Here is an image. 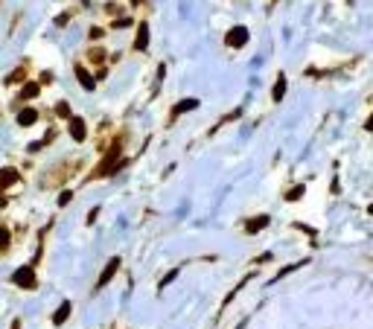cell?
Returning a JSON list of instances; mask_svg holds the SVG:
<instances>
[{
  "instance_id": "1",
  "label": "cell",
  "mask_w": 373,
  "mask_h": 329,
  "mask_svg": "<svg viewBox=\"0 0 373 329\" xmlns=\"http://www.w3.org/2000/svg\"><path fill=\"white\" fill-rule=\"evenodd\" d=\"M120 166V146H114L105 158H102V164L96 166V172H93V178H102V175H111L114 169Z\"/></svg>"
},
{
  "instance_id": "2",
  "label": "cell",
  "mask_w": 373,
  "mask_h": 329,
  "mask_svg": "<svg viewBox=\"0 0 373 329\" xmlns=\"http://www.w3.org/2000/svg\"><path fill=\"white\" fill-rule=\"evenodd\" d=\"M12 280H15V286H21V289H35V268H32V265L18 268V271L12 274Z\"/></svg>"
},
{
  "instance_id": "3",
  "label": "cell",
  "mask_w": 373,
  "mask_h": 329,
  "mask_svg": "<svg viewBox=\"0 0 373 329\" xmlns=\"http://www.w3.org/2000/svg\"><path fill=\"white\" fill-rule=\"evenodd\" d=\"M120 271V257H114V260H108V265H105V271L99 274V280H96V289H102V286H108L111 283V277Z\"/></svg>"
},
{
  "instance_id": "4",
  "label": "cell",
  "mask_w": 373,
  "mask_h": 329,
  "mask_svg": "<svg viewBox=\"0 0 373 329\" xmlns=\"http://www.w3.org/2000/svg\"><path fill=\"white\" fill-rule=\"evenodd\" d=\"M224 41H227V47H245L248 44V30L245 27H233Z\"/></svg>"
},
{
  "instance_id": "5",
  "label": "cell",
  "mask_w": 373,
  "mask_h": 329,
  "mask_svg": "<svg viewBox=\"0 0 373 329\" xmlns=\"http://www.w3.org/2000/svg\"><path fill=\"white\" fill-rule=\"evenodd\" d=\"M85 134H88V129H85V120H79V117H70V137H73L76 143H82V140H85Z\"/></svg>"
},
{
  "instance_id": "6",
  "label": "cell",
  "mask_w": 373,
  "mask_h": 329,
  "mask_svg": "<svg viewBox=\"0 0 373 329\" xmlns=\"http://www.w3.org/2000/svg\"><path fill=\"white\" fill-rule=\"evenodd\" d=\"M32 123H38V111H35V108H21V111H18V126L27 129Z\"/></svg>"
},
{
  "instance_id": "7",
  "label": "cell",
  "mask_w": 373,
  "mask_h": 329,
  "mask_svg": "<svg viewBox=\"0 0 373 329\" xmlns=\"http://www.w3.org/2000/svg\"><path fill=\"white\" fill-rule=\"evenodd\" d=\"M149 47V27L140 24L137 27V38H134V50H146Z\"/></svg>"
},
{
  "instance_id": "8",
  "label": "cell",
  "mask_w": 373,
  "mask_h": 329,
  "mask_svg": "<svg viewBox=\"0 0 373 329\" xmlns=\"http://www.w3.org/2000/svg\"><path fill=\"white\" fill-rule=\"evenodd\" d=\"M18 172L15 169H0V190H6V187H12V184H18Z\"/></svg>"
},
{
  "instance_id": "9",
  "label": "cell",
  "mask_w": 373,
  "mask_h": 329,
  "mask_svg": "<svg viewBox=\"0 0 373 329\" xmlns=\"http://www.w3.org/2000/svg\"><path fill=\"white\" fill-rule=\"evenodd\" d=\"M76 76H79V85H82L85 91H93V85H96V82H93V76H91V73H88L82 65L76 67Z\"/></svg>"
},
{
  "instance_id": "10",
  "label": "cell",
  "mask_w": 373,
  "mask_h": 329,
  "mask_svg": "<svg viewBox=\"0 0 373 329\" xmlns=\"http://www.w3.org/2000/svg\"><path fill=\"white\" fill-rule=\"evenodd\" d=\"M268 222H271L268 216H260V219H251L248 225H245V230H248V233H257V230H262V228H268Z\"/></svg>"
},
{
  "instance_id": "11",
  "label": "cell",
  "mask_w": 373,
  "mask_h": 329,
  "mask_svg": "<svg viewBox=\"0 0 373 329\" xmlns=\"http://www.w3.org/2000/svg\"><path fill=\"white\" fill-rule=\"evenodd\" d=\"M67 318H70V303H62V306H59V312L53 315V324H56V327H62Z\"/></svg>"
},
{
  "instance_id": "12",
  "label": "cell",
  "mask_w": 373,
  "mask_h": 329,
  "mask_svg": "<svg viewBox=\"0 0 373 329\" xmlns=\"http://www.w3.org/2000/svg\"><path fill=\"white\" fill-rule=\"evenodd\" d=\"M38 91H41V88H38V85H35V82H27V85H24V91H21V102H27V99H32V97H38Z\"/></svg>"
},
{
  "instance_id": "13",
  "label": "cell",
  "mask_w": 373,
  "mask_h": 329,
  "mask_svg": "<svg viewBox=\"0 0 373 329\" xmlns=\"http://www.w3.org/2000/svg\"><path fill=\"white\" fill-rule=\"evenodd\" d=\"M271 97H274V102H280V99L286 97V76H280L277 82H274V91H271Z\"/></svg>"
},
{
  "instance_id": "14",
  "label": "cell",
  "mask_w": 373,
  "mask_h": 329,
  "mask_svg": "<svg viewBox=\"0 0 373 329\" xmlns=\"http://www.w3.org/2000/svg\"><path fill=\"white\" fill-rule=\"evenodd\" d=\"M24 79H27V70L18 67V70H12V73L6 76V85H18V82H24Z\"/></svg>"
},
{
  "instance_id": "15",
  "label": "cell",
  "mask_w": 373,
  "mask_h": 329,
  "mask_svg": "<svg viewBox=\"0 0 373 329\" xmlns=\"http://www.w3.org/2000/svg\"><path fill=\"white\" fill-rule=\"evenodd\" d=\"M192 108H198V99H186V102H181V105H175L172 117H178V114H184V111H192Z\"/></svg>"
},
{
  "instance_id": "16",
  "label": "cell",
  "mask_w": 373,
  "mask_h": 329,
  "mask_svg": "<svg viewBox=\"0 0 373 329\" xmlns=\"http://www.w3.org/2000/svg\"><path fill=\"white\" fill-rule=\"evenodd\" d=\"M6 248H9V230H6V228H0V254H3Z\"/></svg>"
},
{
  "instance_id": "17",
  "label": "cell",
  "mask_w": 373,
  "mask_h": 329,
  "mask_svg": "<svg viewBox=\"0 0 373 329\" xmlns=\"http://www.w3.org/2000/svg\"><path fill=\"white\" fill-rule=\"evenodd\" d=\"M102 53H105V50H99V47H93V50H91V62H96V65H99V62L105 59Z\"/></svg>"
},
{
  "instance_id": "18",
  "label": "cell",
  "mask_w": 373,
  "mask_h": 329,
  "mask_svg": "<svg viewBox=\"0 0 373 329\" xmlns=\"http://www.w3.org/2000/svg\"><path fill=\"white\" fill-rule=\"evenodd\" d=\"M56 114H59V117H70V108H67V102H59V105H56Z\"/></svg>"
},
{
  "instance_id": "19",
  "label": "cell",
  "mask_w": 373,
  "mask_h": 329,
  "mask_svg": "<svg viewBox=\"0 0 373 329\" xmlns=\"http://www.w3.org/2000/svg\"><path fill=\"white\" fill-rule=\"evenodd\" d=\"M303 193H306L303 187H295V190H292V193H289V196H286V198H289V201H298V198L303 196Z\"/></svg>"
},
{
  "instance_id": "20",
  "label": "cell",
  "mask_w": 373,
  "mask_h": 329,
  "mask_svg": "<svg viewBox=\"0 0 373 329\" xmlns=\"http://www.w3.org/2000/svg\"><path fill=\"white\" fill-rule=\"evenodd\" d=\"M175 277H178V268H175V271H169V274H166V277L160 280V289H163V286H169V283H172Z\"/></svg>"
},
{
  "instance_id": "21",
  "label": "cell",
  "mask_w": 373,
  "mask_h": 329,
  "mask_svg": "<svg viewBox=\"0 0 373 329\" xmlns=\"http://www.w3.org/2000/svg\"><path fill=\"white\" fill-rule=\"evenodd\" d=\"M102 33H105V30H99V27H93V30H91V38H102Z\"/></svg>"
},
{
  "instance_id": "22",
  "label": "cell",
  "mask_w": 373,
  "mask_h": 329,
  "mask_svg": "<svg viewBox=\"0 0 373 329\" xmlns=\"http://www.w3.org/2000/svg\"><path fill=\"white\" fill-rule=\"evenodd\" d=\"M368 129H371V132H373V117H371V120H368Z\"/></svg>"
},
{
  "instance_id": "23",
  "label": "cell",
  "mask_w": 373,
  "mask_h": 329,
  "mask_svg": "<svg viewBox=\"0 0 373 329\" xmlns=\"http://www.w3.org/2000/svg\"><path fill=\"white\" fill-rule=\"evenodd\" d=\"M371 216H373V204H371Z\"/></svg>"
}]
</instances>
